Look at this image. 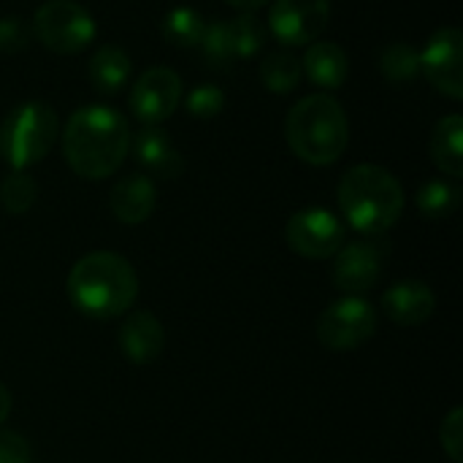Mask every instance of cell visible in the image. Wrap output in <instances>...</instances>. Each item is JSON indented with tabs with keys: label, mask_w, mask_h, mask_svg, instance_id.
Here are the masks:
<instances>
[{
	"label": "cell",
	"mask_w": 463,
	"mask_h": 463,
	"mask_svg": "<svg viewBox=\"0 0 463 463\" xmlns=\"http://www.w3.org/2000/svg\"><path fill=\"white\" fill-rule=\"evenodd\" d=\"M128 119L103 103L76 109L62 128V155L71 171L81 179L111 176L130 152Z\"/></svg>",
	"instance_id": "1"
},
{
	"label": "cell",
	"mask_w": 463,
	"mask_h": 463,
	"mask_svg": "<svg viewBox=\"0 0 463 463\" xmlns=\"http://www.w3.org/2000/svg\"><path fill=\"white\" fill-rule=\"evenodd\" d=\"M65 293L84 317L114 320L133 309L138 298V274L117 252H90L68 271Z\"/></svg>",
	"instance_id": "2"
},
{
	"label": "cell",
	"mask_w": 463,
	"mask_h": 463,
	"mask_svg": "<svg viewBox=\"0 0 463 463\" xmlns=\"http://www.w3.org/2000/svg\"><path fill=\"white\" fill-rule=\"evenodd\" d=\"M336 198L347 225L364 236H385L404 212L402 182L374 163H361L345 171Z\"/></svg>",
	"instance_id": "3"
},
{
	"label": "cell",
	"mask_w": 463,
	"mask_h": 463,
	"mask_svg": "<svg viewBox=\"0 0 463 463\" xmlns=\"http://www.w3.org/2000/svg\"><path fill=\"white\" fill-rule=\"evenodd\" d=\"M290 152L309 165H334L350 144V122L342 103L326 92L301 98L285 119Z\"/></svg>",
	"instance_id": "4"
},
{
	"label": "cell",
	"mask_w": 463,
	"mask_h": 463,
	"mask_svg": "<svg viewBox=\"0 0 463 463\" xmlns=\"http://www.w3.org/2000/svg\"><path fill=\"white\" fill-rule=\"evenodd\" d=\"M57 138V114L43 100H24L0 125V155L14 171L41 163Z\"/></svg>",
	"instance_id": "5"
},
{
	"label": "cell",
	"mask_w": 463,
	"mask_h": 463,
	"mask_svg": "<svg viewBox=\"0 0 463 463\" xmlns=\"http://www.w3.org/2000/svg\"><path fill=\"white\" fill-rule=\"evenodd\" d=\"M377 326H380L377 309L366 298L345 296L320 312L315 323V336L331 353H350L364 347L369 339H374Z\"/></svg>",
	"instance_id": "6"
},
{
	"label": "cell",
	"mask_w": 463,
	"mask_h": 463,
	"mask_svg": "<svg viewBox=\"0 0 463 463\" xmlns=\"http://www.w3.org/2000/svg\"><path fill=\"white\" fill-rule=\"evenodd\" d=\"M35 38L57 54H79L95 41V19L73 0H49L33 16Z\"/></svg>",
	"instance_id": "7"
},
{
	"label": "cell",
	"mask_w": 463,
	"mask_h": 463,
	"mask_svg": "<svg viewBox=\"0 0 463 463\" xmlns=\"http://www.w3.org/2000/svg\"><path fill=\"white\" fill-rule=\"evenodd\" d=\"M388 255L391 244L383 236H366L350 244L345 241L342 250L334 255L331 279L345 296H364L380 282Z\"/></svg>",
	"instance_id": "8"
},
{
	"label": "cell",
	"mask_w": 463,
	"mask_h": 463,
	"mask_svg": "<svg viewBox=\"0 0 463 463\" xmlns=\"http://www.w3.org/2000/svg\"><path fill=\"white\" fill-rule=\"evenodd\" d=\"M285 241L301 258L328 260L347 241V231H345V222L334 212L323 206H307V209H298L288 220Z\"/></svg>",
	"instance_id": "9"
},
{
	"label": "cell",
	"mask_w": 463,
	"mask_h": 463,
	"mask_svg": "<svg viewBox=\"0 0 463 463\" xmlns=\"http://www.w3.org/2000/svg\"><path fill=\"white\" fill-rule=\"evenodd\" d=\"M266 35H269V30L258 16L241 14V16H233L228 22L225 19L209 22L206 35L201 41V49L212 65H228L233 60L255 57L263 49Z\"/></svg>",
	"instance_id": "10"
},
{
	"label": "cell",
	"mask_w": 463,
	"mask_h": 463,
	"mask_svg": "<svg viewBox=\"0 0 463 463\" xmlns=\"http://www.w3.org/2000/svg\"><path fill=\"white\" fill-rule=\"evenodd\" d=\"M420 73L429 84L453 98H463V35L458 27L437 30L420 52Z\"/></svg>",
	"instance_id": "11"
},
{
	"label": "cell",
	"mask_w": 463,
	"mask_h": 463,
	"mask_svg": "<svg viewBox=\"0 0 463 463\" xmlns=\"http://www.w3.org/2000/svg\"><path fill=\"white\" fill-rule=\"evenodd\" d=\"M331 0H274L269 30L288 46H307L328 27Z\"/></svg>",
	"instance_id": "12"
},
{
	"label": "cell",
	"mask_w": 463,
	"mask_h": 463,
	"mask_svg": "<svg viewBox=\"0 0 463 463\" xmlns=\"http://www.w3.org/2000/svg\"><path fill=\"white\" fill-rule=\"evenodd\" d=\"M182 100V79L171 68H149L144 71L133 90H130V111L144 125H160L165 122Z\"/></svg>",
	"instance_id": "13"
},
{
	"label": "cell",
	"mask_w": 463,
	"mask_h": 463,
	"mask_svg": "<svg viewBox=\"0 0 463 463\" xmlns=\"http://www.w3.org/2000/svg\"><path fill=\"white\" fill-rule=\"evenodd\" d=\"M117 345H119L128 364L149 366V364L160 361V355L165 350V328L152 312L138 309L122 320L119 334H117Z\"/></svg>",
	"instance_id": "14"
},
{
	"label": "cell",
	"mask_w": 463,
	"mask_h": 463,
	"mask_svg": "<svg viewBox=\"0 0 463 463\" xmlns=\"http://www.w3.org/2000/svg\"><path fill=\"white\" fill-rule=\"evenodd\" d=\"M434 309H437V296L420 279L396 282L383 293V312L388 315L391 323L404 328L423 326L434 315Z\"/></svg>",
	"instance_id": "15"
},
{
	"label": "cell",
	"mask_w": 463,
	"mask_h": 463,
	"mask_svg": "<svg viewBox=\"0 0 463 463\" xmlns=\"http://www.w3.org/2000/svg\"><path fill=\"white\" fill-rule=\"evenodd\" d=\"M133 144V157L138 165L157 179H176L184 171V157L174 146L171 136L160 125H144Z\"/></svg>",
	"instance_id": "16"
},
{
	"label": "cell",
	"mask_w": 463,
	"mask_h": 463,
	"mask_svg": "<svg viewBox=\"0 0 463 463\" xmlns=\"http://www.w3.org/2000/svg\"><path fill=\"white\" fill-rule=\"evenodd\" d=\"M155 203H157V193H155V184L146 174H130V176L119 179L109 193L111 214L122 225L146 222L155 212Z\"/></svg>",
	"instance_id": "17"
},
{
	"label": "cell",
	"mask_w": 463,
	"mask_h": 463,
	"mask_svg": "<svg viewBox=\"0 0 463 463\" xmlns=\"http://www.w3.org/2000/svg\"><path fill=\"white\" fill-rule=\"evenodd\" d=\"M304 76L320 90H339L350 76V60L334 41H312L301 60Z\"/></svg>",
	"instance_id": "18"
},
{
	"label": "cell",
	"mask_w": 463,
	"mask_h": 463,
	"mask_svg": "<svg viewBox=\"0 0 463 463\" xmlns=\"http://www.w3.org/2000/svg\"><path fill=\"white\" fill-rule=\"evenodd\" d=\"M431 160L453 182L463 176V117L448 114L431 133Z\"/></svg>",
	"instance_id": "19"
},
{
	"label": "cell",
	"mask_w": 463,
	"mask_h": 463,
	"mask_svg": "<svg viewBox=\"0 0 463 463\" xmlns=\"http://www.w3.org/2000/svg\"><path fill=\"white\" fill-rule=\"evenodd\" d=\"M130 73H133V62H130L128 52L119 49V46H114V43L100 46L92 54V60H90L92 87L100 90V92H106V95L119 92L130 81Z\"/></svg>",
	"instance_id": "20"
},
{
	"label": "cell",
	"mask_w": 463,
	"mask_h": 463,
	"mask_svg": "<svg viewBox=\"0 0 463 463\" xmlns=\"http://www.w3.org/2000/svg\"><path fill=\"white\" fill-rule=\"evenodd\" d=\"M206 16L190 5H179L174 11H168V16L163 19V35L171 46L179 49H195L201 46L203 35H206Z\"/></svg>",
	"instance_id": "21"
},
{
	"label": "cell",
	"mask_w": 463,
	"mask_h": 463,
	"mask_svg": "<svg viewBox=\"0 0 463 463\" xmlns=\"http://www.w3.org/2000/svg\"><path fill=\"white\" fill-rule=\"evenodd\" d=\"M418 212L429 220L450 217L461 203V187L450 179H429L415 195Z\"/></svg>",
	"instance_id": "22"
},
{
	"label": "cell",
	"mask_w": 463,
	"mask_h": 463,
	"mask_svg": "<svg viewBox=\"0 0 463 463\" xmlns=\"http://www.w3.org/2000/svg\"><path fill=\"white\" fill-rule=\"evenodd\" d=\"M301 79H304L301 60L288 54V52H271L260 62V81L269 92L288 95L301 84Z\"/></svg>",
	"instance_id": "23"
},
{
	"label": "cell",
	"mask_w": 463,
	"mask_h": 463,
	"mask_svg": "<svg viewBox=\"0 0 463 463\" xmlns=\"http://www.w3.org/2000/svg\"><path fill=\"white\" fill-rule=\"evenodd\" d=\"M380 71L391 84H410L420 76V52L407 41H396L380 54Z\"/></svg>",
	"instance_id": "24"
},
{
	"label": "cell",
	"mask_w": 463,
	"mask_h": 463,
	"mask_svg": "<svg viewBox=\"0 0 463 463\" xmlns=\"http://www.w3.org/2000/svg\"><path fill=\"white\" fill-rule=\"evenodd\" d=\"M38 201V184L30 174L14 171L0 184V203L8 214H24Z\"/></svg>",
	"instance_id": "25"
},
{
	"label": "cell",
	"mask_w": 463,
	"mask_h": 463,
	"mask_svg": "<svg viewBox=\"0 0 463 463\" xmlns=\"http://www.w3.org/2000/svg\"><path fill=\"white\" fill-rule=\"evenodd\" d=\"M225 106V92L217 84H198L187 92V111L198 119L220 114Z\"/></svg>",
	"instance_id": "26"
},
{
	"label": "cell",
	"mask_w": 463,
	"mask_h": 463,
	"mask_svg": "<svg viewBox=\"0 0 463 463\" xmlns=\"http://www.w3.org/2000/svg\"><path fill=\"white\" fill-rule=\"evenodd\" d=\"M439 445L453 463H463V410L453 407L439 426Z\"/></svg>",
	"instance_id": "27"
},
{
	"label": "cell",
	"mask_w": 463,
	"mask_h": 463,
	"mask_svg": "<svg viewBox=\"0 0 463 463\" xmlns=\"http://www.w3.org/2000/svg\"><path fill=\"white\" fill-rule=\"evenodd\" d=\"M30 41V24L19 16L0 19V54H16Z\"/></svg>",
	"instance_id": "28"
},
{
	"label": "cell",
	"mask_w": 463,
	"mask_h": 463,
	"mask_svg": "<svg viewBox=\"0 0 463 463\" xmlns=\"http://www.w3.org/2000/svg\"><path fill=\"white\" fill-rule=\"evenodd\" d=\"M0 463H33L30 445L22 434L0 429Z\"/></svg>",
	"instance_id": "29"
},
{
	"label": "cell",
	"mask_w": 463,
	"mask_h": 463,
	"mask_svg": "<svg viewBox=\"0 0 463 463\" xmlns=\"http://www.w3.org/2000/svg\"><path fill=\"white\" fill-rule=\"evenodd\" d=\"M8 415H11V391L0 383V426L8 420Z\"/></svg>",
	"instance_id": "30"
},
{
	"label": "cell",
	"mask_w": 463,
	"mask_h": 463,
	"mask_svg": "<svg viewBox=\"0 0 463 463\" xmlns=\"http://www.w3.org/2000/svg\"><path fill=\"white\" fill-rule=\"evenodd\" d=\"M228 5H233V8H239V11H258V8H263L269 0H225Z\"/></svg>",
	"instance_id": "31"
}]
</instances>
